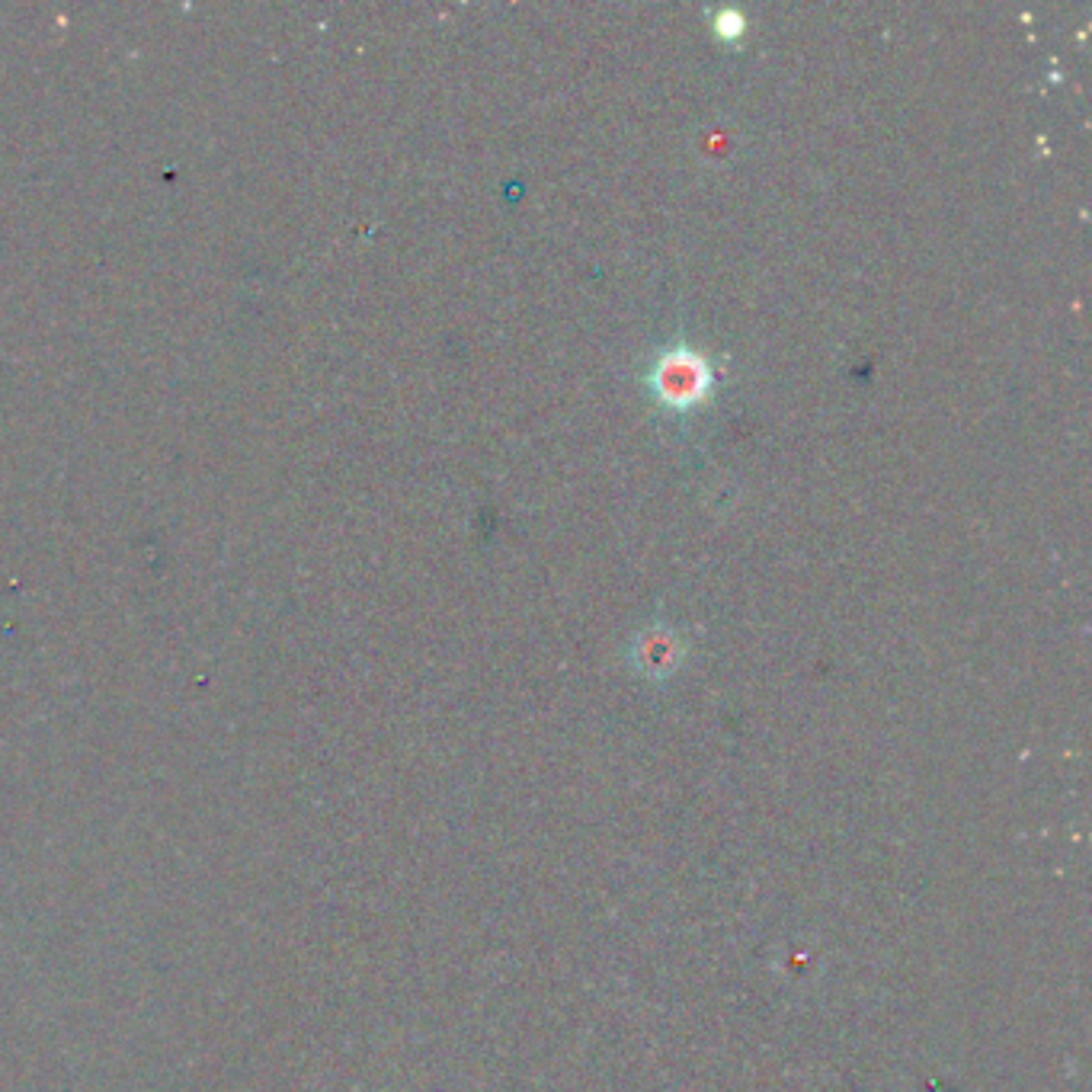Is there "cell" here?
<instances>
[{"label": "cell", "mask_w": 1092, "mask_h": 1092, "mask_svg": "<svg viewBox=\"0 0 1092 1092\" xmlns=\"http://www.w3.org/2000/svg\"><path fill=\"white\" fill-rule=\"evenodd\" d=\"M715 29H718L722 36H740V32H743V16H740L737 10H722V13L715 16Z\"/></svg>", "instance_id": "obj_3"}, {"label": "cell", "mask_w": 1092, "mask_h": 1092, "mask_svg": "<svg viewBox=\"0 0 1092 1092\" xmlns=\"http://www.w3.org/2000/svg\"><path fill=\"white\" fill-rule=\"evenodd\" d=\"M650 388L667 407H692L712 388V368L702 353L689 347H673L657 356L650 368Z\"/></svg>", "instance_id": "obj_1"}, {"label": "cell", "mask_w": 1092, "mask_h": 1092, "mask_svg": "<svg viewBox=\"0 0 1092 1092\" xmlns=\"http://www.w3.org/2000/svg\"><path fill=\"white\" fill-rule=\"evenodd\" d=\"M676 654H680V638L663 625H654L650 631L638 638V660L647 670H667L676 660Z\"/></svg>", "instance_id": "obj_2"}]
</instances>
